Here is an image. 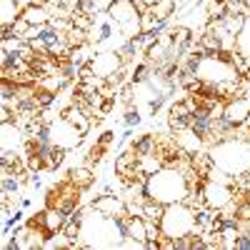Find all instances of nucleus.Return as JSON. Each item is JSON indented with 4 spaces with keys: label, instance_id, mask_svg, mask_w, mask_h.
I'll return each mask as SVG.
<instances>
[{
    "label": "nucleus",
    "instance_id": "obj_1",
    "mask_svg": "<svg viewBox=\"0 0 250 250\" xmlns=\"http://www.w3.org/2000/svg\"><path fill=\"white\" fill-rule=\"evenodd\" d=\"M145 193H148V200H158L163 205L183 203L188 198V193H190V183H188V178L180 168H168L165 165L158 173L148 175Z\"/></svg>",
    "mask_w": 250,
    "mask_h": 250
},
{
    "label": "nucleus",
    "instance_id": "obj_2",
    "mask_svg": "<svg viewBox=\"0 0 250 250\" xmlns=\"http://www.w3.org/2000/svg\"><path fill=\"white\" fill-rule=\"evenodd\" d=\"M208 153L213 158V165L218 170H223L225 175L243 178L250 173V140L230 138V140L210 145Z\"/></svg>",
    "mask_w": 250,
    "mask_h": 250
},
{
    "label": "nucleus",
    "instance_id": "obj_3",
    "mask_svg": "<svg viewBox=\"0 0 250 250\" xmlns=\"http://www.w3.org/2000/svg\"><path fill=\"white\" fill-rule=\"evenodd\" d=\"M120 233L115 228V218L103 215L93 208H88L85 220L80 228V250H90V248H118L120 245Z\"/></svg>",
    "mask_w": 250,
    "mask_h": 250
},
{
    "label": "nucleus",
    "instance_id": "obj_4",
    "mask_svg": "<svg viewBox=\"0 0 250 250\" xmlns=\"http://www.w3.org/2000/svg\"><path fill=\"white\" fill-rule=\"evenodd\" d=\"M193 228H195V208H190L185 200L165 205V213H163V220H160L163 235H170V238L178 240L183 235H190Z\"/></svg>",
    "mask_w": 250,
    "mask_h": 250
},
{
    "label": "nucleus",
    "instance_id": "obj_5",
    "mask_svg": "<svg viewBox=\"0 0 250 250\" xmlns=\"http://www.w3.org/2000/svg\"><path fill=\"white\" fill-rule=\"evenodd\" d=\"M108 15L113 18V23L120 28L125 40H133L143 35L140 28V5L133 0H113V5L108 8Z\"/></svg>",
    "mask_w": 250,
    "mask_h": 250
},
{
    "label": "nucleus",
    "instance_id": "obj_6",
    "mask_svg": "<svg viewBox=\"0 0 250 250\" xmlns=\"http://www.w3.org/2000/svg\"><path fill=\"white\" fill-rule=\"evenodd\" d=\"M203 200L213 210H225V208L235 205V188H233V183L208 178L203 183Z\"/></svg>",
    "mask_w": 250,
    "mask_h": 250
},
{
    "label": "nucleus",
    "instance_id": "obj_7",
    "mask_svg": "<svg viewBox=\"0 0 250 250\" xmlns=\"http://www.w3.org/2000/svg\"><path fill=\"white\" fill-rule=\"evenodd\" d=\"M48 128H50V140H53V145H60V148H65V150H75L78 145L83 143V138H85L73 123H68L62 115L55 118V120H50Z\"/></svg>",
    "mask_w": 250,
    "mask_h": 250
},
{
    "label": "nucleus",
    "instance_id": "obj_8",
    "mask_svg": "<svg viewBox=\"0 0 250 250\" xmlns=\"http://www.w3.org/2000/svg\"><path fill=\"white\" fill-rule=\"evenodd\" d=\"M88 65L93 68V73L98 75V78H103V80H108L110 75H115L125 62H123V58H120V53H118V48L115 50H105V53H95L90 60H88Z\"/></svg>",
    "mask_w": 250,
    "mask_h": 250
},
{
    "label": "nucleus",
    "instance_id": "obj_9",
    "mask_svg": "<svg viewBox=\"0 0 250 250\" xmlns=\"http://www.w3.org/2000/svg\"><path fill=\"white\" fill-rule=\"evenodd\" d=\"M113 35H123L120 28L113 23V18L108 15V10L105 13H98L93 18V28L88 30V40H90V43H95V45H103V43H108Z\"/></svg>",
    "mask_w": 250,
    "mask_h": 250
},
{
    "label": "nucleus",
    "instance_id": "obj_10",
    "mask_svg": "<svg viewBox=\"0 0 250 250\" xmlns=\"http://www.w3.org/2000/svg\"><path fill=\"white\" fill-rule=\"evenodd\" d=\"M25 150V130L15 120L3 123V138H0V153H23Z\"/></svg>",
    "mask_w": 250,
    "mask_h": 250
},
{
    "label": "nucleus",
    "instance_id": "obj_11",
    "mask_svg": "<svg viewBox=\"0 0 250 250\" xmlns=\"http://www.w3.org/2000/svg\"><path fill=\"white\" fill-rule=\"evenodd\" d=\"M250 115V98L248 95H238V98H230L225 100V108H223V118L230 123V125H243Z\"/></svg>",
    "mask_w": 250,
    "mask_h": 250
},
{
    "label": "nucleus",
    "instance_id": "obj_12",
    "mask_svg": "<svg viewBox=\"0 0 250 250\" xmlns=\"http://www.w3.org/2000/svg\"><path fill=\"white\" fill-rule=\"evenodd\" d=\"M93 210L103 213V215H110V218H118V215H128V203L120 195H113V193H103L100 198L93 200Z\"/></svg>",
    "mask_w": 250,
    "mask_h": 250
},
{
    "label": "nucleus",
    "instance_id": "obj_13",
    "mask_svg": "<svg viewBox=\"0 0 250 250\" xmlns=\"http://www.w3.org/2000/svg\"><path fill=\"white\" fill-rule=\"evenodd\" d=\"M173 138H175V143L180 145V148L185 150V153H200V150H208V145H205V140L188 125V128H183V130H175L173 133Z\"/></svg>",
    "mask_w": 250,
    "mask_h": 250
},
{
    "label": "nucleus",
    "instance_id": "obj_14",
    "mask_svg": "<svg viewBox=\"0 0 250 250\" xmlns=\"http://www.w3.org/2000/svg\"><path fill=\"white\" fill-rule=\"evenodd\" d=\"M190 115H193V110L188 108V103L185 100H175L173 105L168 108V125H170V130L175 133V130L188 128V125H190Z\"/></svg>",
    "mask_w": 250,
    "mask_h": 250
},
{
    "label": "nucleus",
    "instance_id": "obj_15",
    "mask_svg": "<svg viewBox=\"0 0 250 250\" xmlns=\"http://www.w3.org/2000/svg\"><path fill=\"white\" fill-rule=\"evenodd\" d=\"M68 180L80 188V190H88V188L95 183V170H93V165H73V168L68 170Z\"/></svg>",
    "mask_w": 250,
    "mask_h": 250
},
{
    "label": "nucleus",
    "instance_id": "obj_16",
    "mask_svg": "<svg viewBox=\"0 0 250 250\" xmlns=\"http://www.w3.org/2000/svg\"><path fill=\"white\" fill-rule=\"evenodd\" d=\"M23 15L30 25H38V28H43V25H48L50 23V18H53V10L48 8V5H43V3H33V5H28V8H23Z\"/></svg>",
    "mask_w": 250,
    "mask_h": 250
},
{
    "label": "nucleus",
    "instance_id": "obj_17",
    "mask_svg": "<svg viewBox=\"0 0 250 250\" xmlns=\"http://www.w3.org/2000/svg\"><path fill=\"white\" fill-rule=\"evenodd\" d=\"M213 113H208V110H193V115H190V128L205 140V145H208V135H210V128H213Z\"/></svg>",
    "mask_w": 250,
    "mask_h": 250
},
{
    "label": "nucleus",
    "instance_id": "obj_18",
    "mask_svg": "<svg viewBox=\"0 0 250 250\" xmlns=\"http://www.w3.org/2000/svg\"><path fill=\"white\" fill-rule=\"evenodd\" d=\"M130 148L135 150L138 158H140V155H150V153L158 150V135L145 133V135H140V138H135V140L130 143Z\"/></svg>",
    "mask_w": 250,
    "mask_h": 250
},
{
    "label": "nucleus",
    "instance_id": "obj_19",
    "mask_svg": "<svg viewBox=\"0 0 250 250\" xmlns=\"http://www.w3.org/2000/svg\"><path fill=\"white\" fill-rule=\"evenodd\" d=\"M135 165H138V155H135V150L128 145V148H125V150L115 158V165H113V168H115V173L120 175V173H125V170L135 168Z\"/></svg>",
    "mask_w": 250,
    "mask_h": 250
},
{
    "label": "nucleus",
    "instance_id": "obj_20",
    "mask_svg": "<svg viewBox=\"0 0 250 250\" xmlns=\"http://www.w3.org/2000/svg\"><path fill=\"white\" fill-rule=\"evenodd\" d=\"M138 168H140L145 175H153V173H158L160 168H165V165H163V160H160L158 153H150V155H140V158H138Z\"/></svg>",
    "mask_w": 250,
    "mask_h": 250
},
{
    "label": "nucleus",
    "instance_id": "obj_21",
    "mask_svg": "<svg viewBox=\"0 0 250 250\" xmlns=\"http://www.w3.org/2000/svg\"><path fill=\"white\" fill-rule=\"evenodd\" d=\"M163 213H165V205H163V203H158V200H145V205H143V218L148 220V223H158V225H160Z\"/></svg>",
    "mask_w": 250,
    "mask_h": 250
},
{
    "label": "nucleus",
    "instance_id": "obj_22",
    "mask_svg": "<svg viewBox=\"0 0 250 250\" xmlns=\"http://www.w3.org/2000/svg\"><path fill=\"white\" fill-rule=\"evenodd\" d=\"M150 10L155 13L158 20H170V15H175V10H178V3L175 0H158V3L150 5Z\"/></svg>",
    "mask_w": 250,
    "mask_h": 250
},
{
    "label": "nucleus",
    "instance_id": "obj_23",
    "mask_svg": "<svg viewBox=\"0 0 250 250\" xmlns=\"http://www.w3.org/2000/svg\"><path fill=\"white\" fill-rule=\"evenodd\" d=\"M65 158H68V150L60 148V145H53V153H50V158H48V163H45V170L60 168V165L65 163Z\"/></svg>",
    "mask_w": 250,
    "mask_h": 250
},
{
    "label": "nucleus",
    "instance_id": "obj_24",
    "mask_svg": "<svg viewBox=\"0 0 250 250\" xmlns=\"http://www.w3.org/2000/svg\"><path fill=\"white\" fill-rule=\"evenodd\" d=\"M105 153H108V145H103V143L95 140V145H90V148H88L85 163H88V165H98L103 158H105Z\"/></svg>",
    "mask_w": 250,
    "mask_h": 250
},
{
    "label": "nucleus",
    "instance_id": "obj_25",
    "mask_svg": "<svg viewBox=\"0 0 250 250\" xmlns=\"http://www.w3.org/2000/svg\"><path fill=\"white\" fill-rule=\"evenodd\" d=\"M238 50L245 53V55L250 58V13H248V18H245L243 30L238 33Z\"/></svg>",
    "mask_w": 250,
    "mask_h": 250
},
{
    "label": "nucleus",
    "instance_id": "obj_26",
    "mask_svg": "<svg viewBox=\"0 0 250 250\" xmlns=\"http://www.w3.org/2000/svg\"><path fill=\"white\" fill-rule=\"evenodd\" d=\"M138 123H140V113H138V108H133V103H130L128 110H125V125L133 128V125H138Z\"/></svg>",
    "mask_w": 250,
    "mask_h": 250
},
{
    "label": "nucleus",
    "instance_id": "obj_27",
    "mask_svg": "<svg viewBox=\"0 0 250 250\" xmlns=\"http://www.w3.org/2000/svg\"><path fill=\"white\" fill-rule=\"evenodd\" d=\"M235 248L238 250H250V230H240V235L235 240Z\"/></svg>",
    "mask_w": 250,
    "mask_h": 250
},
{
    "label": "nucleus",
    "instance_id": "obj_28",
    "mask_svg": "<svg viewBox=\"0 0 250 250\" xmlns=\"http://www.w3.org/2000/svg\"><path fill=\"white\" fill-rule=\"evenodd\" d=\"M98 143H103V145H108V148H110V145L115 143V133H113V130H103V133L98 135Z\"/></svg>",
    "mask_w": 250,
    "mask_h": 250
},
{
    "label": "nucleus",
    "instance_id": "obj_29",
    "mask_svg": "<svg viewBox=\"0 0 250 250\" xmlns=\"http://www.w3.org/2000/svg\"><path fill=\"white\" fill-rule=\"evenodd\" d=\"M133 3H138L140 8H150L153 3H158V0H133Z\"/></svg>",
    "mask_w": 250,
    "mask_h": 250
},
{
    "label": "nucleus",
    "instance_id": "obj_30",
    "mask_svg": "<svg viewBox=\"0 0 250 250\" xmlns=\"http://www.w3.org/2000/svg\"><path fill=\"white\" fill-rule=\"evenodd\" d=\"M225 3H228V0H225Z\"/></svg>",
    "mask_w": 250,
    "mask_h": 250
}]
</instances>
